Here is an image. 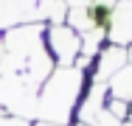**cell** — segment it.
Returning <instances> with one entry per match:
<instances>
[{
    "label": "cell",
    "instance_id": "1",
    "mask_svg": "<svg viewBox=\"0 0 132 126\" xmlns=\"http://www.w3.org/2000/svg\"><path fill=\"white\" fill-rule=\"evenodd\" d=\"M87 62L76 67H53L51 76L42 81L37 93V115L45 123L68 126L73 121L79 101L84 95V81H87Z\"/></svg>",
    "mask_w": 132,
    "mask_h": 126
},
{
    "label": "cell",
    "instance_id": "2",
    "mask_svg": "<svg viewBox=\"0 0 132 126\" xmlns=\"http://www.w3.org/2000/svg\"><path fill=\"white\" fill-rule=\"evenodd\" d=\"M42 45H45V53L53 62V67L84 65V59H81V37L68 23H45Z\"/></svg>",
    "mask_w": 132,
    "mask_h": 126
},
{
    "label": "cell",
    "instance_id": "3",
    "mask_svg": "<svg viewBox=\"0 0 132 126\" xmlns=\"http://www.w3.org/2000/svg\"><path fill=\"white\" fill-rule=\"evenodd\" d=\"M107 42H115V45H124V48L132 45V0H118Z\"/></svg>",
    "mask_w": 132,
    "mask_h": 126
},
{
    "label": "cell",
    "instance_id": "4",
    "mask_svg": "<svg viewBox=\"0 0 132 126\" xmlns=\"http://www.w3.org/2000/svg\"><path fill=\"white\" fill-rule=\"evenodd\" d=\"M107 98H118V101L132 104V65L121 67L107 81Z\"/></svg>",
    "mask_w": 132,
    "mask_h": 126
},
{
    "label": "cell",
    "instance_id": "5",
    "mask_svg": "<svg viewBox=\"0 0 132 126\" xmlns=\"http://www.w3.org/2000/svg\"><path fill=\"white\" fill-rule=\"evenodd\" d=\"M84 3H90V0H65L68 8H79V6H84Z\"/></svg>",
    "mask_w": 132,
    "mask_h": 126
},
{
    "label": "cell",
    "instance_id": "6",
    "mask_svg": "<svg viewBox=\"0 0 132 126\" xmlns=\"http://www.w3.org/2000/svg\"><path fill=\"white\" fill-rule=\"evenodd\" d=\"M6 115H9V112H6L3 106H0V126H3V121H6Z\"/></svg>",
    "mask_w": 132,
    "mask_h": 126
},
{
    "label": "cell",
    "instance_id": "7",
    "mask_svg": "<svg viewBox=\"0 0 132 126\" xmlns=\"http://www.w3.org/2000/svg\"><path fill=\"white\" fill-rule=\"evenodd\" d=\"M34 126H56V123H45V121H39V123H34Z\"/></svg>",
    "mask_w": 132,
    "mask_h": 126
},
{
    "label": "cell",
    "instance_id": "8",
    "mask_svg": "<svg viewBox=\"0 0 132 126\" xmlns=\"http://www.w3.org/2000/svg\"><path fill=\"white\" fill-rule=\"evenodd\" d=\"M124 126H132V121H127V123H124Z\"/></svg>",
    "mask_w": 132,
    "mask_h": 126
}]
</instances>
